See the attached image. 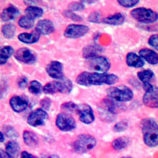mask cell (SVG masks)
<instances>
[{
  "instance_id": "obj_28",
  "label": "cell",
  "mask_w": 158,
  "mask_h": 158,
  "mask_svg": "<svg viewBox=\"0 0 158 158\" xmlns=\"http://www.w3.org/2000/svg\"><path fill=\"white\" fill-rule=\"evenodd\" d=\"M25 15L35 20L36 19L40 18L43 15V10L35 6H29L25 10Z\"/></svg>"
},
{
  "instance_id": "obj_30",
  "label": "cell",
  "mask_w": 158,
  "mask_h": 158,
  "mask_svg": "<svg viewBox=\"0 0 158 158\" xmlns=\"http://www.w3.org/2000/svg\"><path fill=\"white\" fill-rule=\"evenodd\" d=\"M2 32L3 36L6 39H11L14 37L16 32L15 26L12 23H8L4 25L2 29Z\"/></svg>"
},
{
  "instance_id": "obj_12",
  "label": "cell",
  "mask_w": 158,
  "mask_h": 158,
  "mask_svg": "<svg viewBox=\"0 0 158 158\" xmlns=\"http://www.w3.org/2000/svg\"><path fill=\"white\" fill-rule=\"evenodd\" d=\"M89 27L81 24H70L68 25L64 31V37L69 39L80 38L87 34Z\"/></svg>"
},
{
  "instance_id": "obj_27",
  "label": "cell",
  "mask_w": 158,
  "mask_h": 158,
  "mask_svg": "<svg viewBox=\"0 0 158 158\" xmlns=\"http://www.w3.org/2000/svg\"><path fill=\"white\" fill-rule=\"evenodd\" d=\"M14 54H15V51L11 46H6L2 48L0 50V63L1 64H5L8 60Z\"/></svg>"
},
{
  "instance_id": "obj_9",
  "label": "cell",
  "mask_w": 158,
  "mask_h": 158,
  "mask_svg": "<svg viewBox=\"0 0 158 158\" xmlns=\"http://www.w3.org/2000/svg\"><path fill=\"white\" fill-rule=\"evenodd\" d=\"M89 60V66L95 72L106 73L111 68V63L108 58L102 56H98Z\"/></svg>"
},
{
  "instance_id": "obj_16",
  "label": "cell",
  "mask_w": 158,
  "mask_h": 158,
  "mask_svg": "<svg viewBox=\"0 0 158 158\" xmlns=\"http://www.w3.org/2000/svg\"><path fill=\"white\" fill-rule=\"evenodd\" d=\"M10 106L11 109L16 113H22L27 109L29 102L23 97L20 96H14L11 98L9 101Z\"/></svg>"
},
{
  "instance_id": "obj_4",
  "label": "cell",
  "mask_w": 158,
  "mask_h": 158,
  "mask_svg": "<svg viewBox=\"0 0 158 158\" xmlns=\"http://www.w3.org/2000/svg\"><path fill=\"white\" fill-rule=\"evenodd\" d=\"M73 89V84L67 78H63L57 81L51 82L43 87V92L46 94H54L58 93L69 94Z\"/></svg>"
},
{
  "instance_id": "obj_3",
  "label": "cell",
  "mask_w": 158,
  "mask_h": 158,
  "mask_svg": "<svg viewBox=\"0 0 158 158\" xmlns=\"http://www.w3.org/2000/svg\"><path fill=\"white\" fill-rule=\"evenodd\" d=\"M96 145L97 140L94 136L89 134H81L77 137L72 146L75 152L84 154L93 149Z\"/></svg>"
},
{
  "instance_id": "obj_42",
  "label": "cell",
  "mask_w": 158,
  "mask_h": 158,
  "mask_svg": "<svg viewBox=\"0 0 158 158\" xmlns=\"http://www.w3.org/2000/svg\"><path fill=\"white\" fill-rule=\"evenodd\" d=\"M28 84V79L25 77H20L17 81V85L21 89H24L27 87Z\"/></svg>"
},
{
  "instance_id": "obj_44",
  "label": "cell",
  "mask_w": 158,
  "mask_h": 158,
  "mask_svg": "<svg viewBox=\"0 0 158 158\" xmlns=\"http://www.w3.org/2000/svg\"><path fill=\"white\" fill-rule=\"evenodd\" d=\"M0 158H12L10 155L3 149L0 150Z\"/></svg>"
},
{
  "instance_id": "obj_1",
  "label": "cell",
  "mask_w": 158,
  "mask_h": 158,
  "mask_svg": "<svg viewBox=\"0 0 158 158\" xmlns=\"http://www.w3.org/2000/svg\"><path fill=\"white\" fill-rule=\"evenodd\" d=\"M118 80H119V78L114 74L95 72H83L77 76L76 82L78 85L85 87L102 85L104 84L111 85L118 82Z\"/></svg>"
},
{
  "instance_id": "obj_37",
  "label": "cell",
  "mask_w": 158,
  "mask_h": 158,
  "mask_svg": "<svg viewBox=\"0 0 158 158\" xmlns=\"http://www.w3.org/2000/svg\"><path fill=\"white\" fill-rule=\"evenodd\" d=\"M140 0H117L118 3L125 8H131L135 6Z\"/></svg>"
},
{
  "instance_id": "obj_46",
  "label": "cell",
  "mask_w": 158,
  "mask_h": 158,
  "mask_svg": "<svg viewBox=\"0 0 158 158\" xmlns=\"http://www.w3.org/2000/svg\"><path fill=\"white\" fill-rule=\"evenodd\" d=\"M5 134L3 131H1V133H0V142H1V143H3L5 142Z\"/></svg>"
},
{
  "instance_id": "obj_36",
  "label": "cell",
  "mask_w": 158,
  "mask_h": 158,
  "mask_svg": "<svg viewBox=\"0 0 158 158\" xmlns=\"http://www.w3.org/2000/svg\"><path fill=\"white\" fill-rule=\"evenodd\" d=\"M128 127V123L127 121H125V120L121 121L114 125L113 127V130L116 133L122 132V131H123L125 130H127Z\"/></svg>"
},
{
  "instance_id": "obj_34",
  "label": "cell",
  "mask_w": 158,
  "mask_h": 158,
  "mask_svg": "<svg viewBox=\"0 0 158 158\" xmlns=\"http://www.w3.org/2000/svg\"><path fill=\"white\" fill-rule=\"evenodd\" d=\"M63 15L66 18L70 19L75 22H79V21H81L82 20V18L81 16H79L78 15L75 14L74 11H70L69 10H64L63 12Z\"/></svg>"
},
{
  "instance_id": "obj_31",
  "label": "cell",
  "mask_w": 158,
  "mask_h": 158,
  "mask_svg": "<svg viewBox=\"0 0 158 158\" xmlns=\"http://www.w3.org/2000/svg\"><path fill=\"white\" fill-rule=\"evenodd\" d=\"M18 23L20 27L24 29H31L34 25V20L27 15H24L20 18Z\"/></svg>"
},
{
  "instance_id": "obj_6",
  "label": "cell",
  "mask_w": 158,
  "mask_h": 158,
  "mask_svg": "<svg viewBox=\"0 0 158 158\" xmlns=\"http://www.w3.org/2000/svg\"><path fill=\"white\" fill-rule=\"evenodd\" d=\"M131 16L135 20L143 23H152L158 20V14L155 11L143 7H139L132 10Z\"/></svg>"
},
{
  "instance_id": "obj_38",
  "label": "cell",
  "mask_w": 158,
  "mask_h": 158,
  "mask_svg": "<svg viewBox=\"0 0 158 158\" xmlns=\"http://www.w3.org/2000/svg\"><path fill=\"white\" fill-rule=\"evenodd\" d=\"M85 8V6L82 2H72L69 6V10L72 11H77L83 10Z\"/></svg>"
},
{
  "instance_id": "obj_21",
  "label": "cell",
  "mask_w": 158,
  "mask_h": 158,
  "mask_svg": "<svg viewBox=\"0 0 158 158\" xmlns=\"http://www.w3.org/2000/svg\"><path fill=\"white\" fill-rule=\"evenodd\" d=\"M22 137L24 143L27 146L34 148L38 146L39 143V137L33 131L30 130H25L23 131Z\"/></svg>"
},
{
  "instance_id": "obj_43",
  "label": "cell",
  "mask_w": 158,
  "mask_h": 158,
  "mask_svg": "<svg viewBox=\"0 0 158 158\" xmlns=\"http://www.w3.org/2000/svg\"><path fill=\"white\" fill-rule=\"evenodd\" d=\"M20 158H38V157L27 151H23L20 154Z\"/></svg>"
},
{
  "instance_id": "obj_48",
  "label": "cell",
  "mask_w": 158,
  "mask_h": 158,
  "mask_svg": "<svg viewBox=\"0 0 158 158\" xmlns=\"http://www.w3.org/2000/svg\"><path fill=\"white\" fill-rule=\"evenodd\" d=\"M122 158H134V157H130V156H124V157H122Z\"/></svg>"
},
{
  "instance_id": "obj_17",
  "label": "cell",
  "mask_w": 158,
  "mask_h": 158,
  "mask_svg": "<svg viewBox=\"0 0 158 158\" xmlns=\"http://www.w3.org/2000/svg\"><path fill=\"white\" fill-rule=\"evenodd\" d=\"M35 31L40 34L47 35L53 33L55 31V25L51 20L44 19L39 20L36 26Z\"/></svg>"
},
{
  "instance_id": "obj_10",
  "label": "cell",
  "mask_w": 158,
  "mask_h": 158,
  "mask_svg": "<svg viewBox=\"0 0 158 158\" xmlns=\"http://www.w3.org/2000/svg\"><path fill=\"white\" fill-rule=\"evenodd\" d=\"M75 113L78 115L79 120L84 124H91L95 120L93 109L87 104H78Z\"/></svg>"
},
{
  "instance_id": "obj_41",
  "label": "cell",
  "mask_w": 158,
  "mask_h": 158,
  "mask_svg": "<svg viewBox=\"0 0 158 158\" xmlns=\"http://www.w3.org/2000/svg\"><path fill=\"white\" fill-rule=\"evenodd\" d=\"M148 43L151 47L158 51V34L152 35L149 39Z\"/></svg>"
},
{
  "instance_id": "obj_25",
  "label": "cell",
  "mask_w": 158,
  "mask_h": 158,
  "mask_svg": "<svg viewBox=\"0 0 158 158\" xmlns=\"http://www.w3.org/2000/svg\"><path fill=\"white\" fill-rule=\"evenodd\" d=\"M5 151L8 153L12 158H16L20 154V146L17 142L11 140L6 143Z\"/></svg>"
},
{
  "instance_id": "obj_14",
  "label": "cell",
  "mask_w": 158,
  "mask_h": 158,
  "mask_svg": "<svg viewBox=\"0 0 158 158\" xmlns=\"http://www.w3.org/2000/svg\"><path fill=\"white\" fill-rule=\"evenodd\" d=\"M46 71L50 77L56 80H60L64 78L63 66L60 61H51L46 66Z\"/></svg>"
},
{
  "instance_id": "obj_13",
  "label": "cell",
  "mask_w": 158,
  "mask_h": 158,
  "mask_svg": "<svg viewBox=\"0 0 158 158\" xmlns=\"http://www.w3.org/2000/svg\"><path fill=\"white\" fill-rule=\"evenodd\" d=\"M100 108L114 115L125 110L124 105L121 102L116 101L110 98H105L101 101Z\"/></svg>"
},
{
  "instance_id": "obj_33",
  "label": "cell",
  "mask_w": 158,
  "mask_h": 158,
  "mask_svg": "<svg viewBox=\"0 0 158 158\" xmlns=\"http://www.w3.org/2000/svg\"><path fill=\"white\" fill-rule=\"evenodd\" d=\"M3 131L4 134L6 135V136L8 138L13 139L19 137V134L16 129L11 125H5L3 128Z\"/></svg>"
},
{
  "instance_id": "obj_26",
  "label": "cell",
  "mask_w": 158,
  "mask_h": 158,
  "mask_svg": "<svg viewBox=\"0 0 158 158\" xmlns=\"http://www.w3.org/2000/svg\"><path fill=\"white\" fill-rule=\"evenodd\" d=\"M130 140L127 137H121L114 139L111 143L112 148L115 151H121L128 146Z\"/></svg>"
},
{
  "instance_id": "obj_19",
  "label": "cell",
  "mask_w": 158,
  "mask_h": 158,
  "mask_svg": "<svg viewBox=\"0 0 158 158\" xmlns=\"http://www.w3.org/2000/svg\"><path fill=\"white\" fill-rule=\"evenodd\" d=\"M102 51V48L98 44L86 46L82 49V56L87 60H90L99 56Z\"/></svg>"
},
{
  "instance_id": "obj_2",
  "label": "cell",
  "mask_w": 158,
  "mask_h": 158,
  "mask_svg": "<svg viewBox=\"0 0 158 158\" xmlns=\"http://www.w3.org/2000/svg\"><path fill=\"white\" fill-rule=\"evenodd\" d=\"M143 140L147 146L156 148L158 146V124L153 118H148L141 122Z\"/></svg>"
},
{
  "instance_id": "obj_23",
  "label": "cell",
  "mask_w": 158,
  "mask_h": 158,
  "mask_svg": "<svg viewBox=\"0 0 158 158\" xmlns=\"http://www.w3.org/2000/svg\"><path fill=\"white\" fill-rule=\"evenodd\" d=\"M19 14V10L14 6H9L2 12L1 19L3 22H8L15 19Z\"/></svg>"
},
{
  "instance_id": "obj_7",
  "label": "cell",
  "mask_w": 158,
  "mask_h": 158,
  "mask_svg": "<svg viewBox=\"0 0 158 158\" xmlns=\"http://www.w3.org/2000/svg\"><path fill=\"white\" fill-rule=\"evenodd\" d=\"M143 87L146 92L142 99L143 104L150 108H158V87L151 84Z\"/></svg>"
},
{
  "instance_id": "obj_29",
  "label": "cell",
  "mask_w": 158,
  "mask_h": 158,
  "mask_svg": "<svg viewBox=\"0 0 158 158\" xmlns=\"http://www.w3.org/2000/svg\"><path fill=\"white\" fill-rule=\"evenodd\" d=\"M137 77L142 82L143 85L151 84V81L154 77V72L151 70H144L137 73Z\"/></svg>"
},
{
  "instance_id": "obj_24",
  "label": "cell",
  "mask_w": 158,
  "mask_h": 158,
  "mask_svg": "<svg viewBox=\"0 0 158 158\" xmlns=\"http://www.w3.org/2000/svg\"><path fill=\"white\" fill-rule=\"evenodd\" d=\"M125 16L122 13H116L102 20V22L110 25H120L125 22Z\"/></svg>"
},
{
  "instance_id": "obj_39",
  "label": "cell",
  "mask_w": 158,
  "mask_h": 158,
  "mask_svg": "<svg viewBox=\"0 0 158 158\" xmlns=\"http://www.w3.org/2000/svg\"><path fill=\"white\" fill-rule=\"evenodd\" d=\"M88 21L92 23H98L101 22V15L99 12L97 11H94L93 13H92L89 15V16L88 17L87 19Z\"/></svg>"
},
{
  "instance_id": "obj_18",
  "label": "cell",
  "mask_w": 158,
  "mask_h": 158,
  "mask_svg": "<svg viewBox=\"0 0 158 158\" xmlns=\"http://www.w3.org/2000/svg\"><path fill=\"white\" fill-rule=\"evenodd\" d=\"M139 55L143 60H146L151 64L156 65L158 64V54L154 50L148 48L142 49L139 51Z\"/></svg>"
},
{
  "instance_id": "obj_35",
  "label": "cell",
  "mask_w": 158,
  "mask_h": 158,
  "mask_svg": "<svg viewBox=\"0 0 158 158\" xmlns=\"http://www.w3.org/2000/svg\"><path fill=\"white\" fill-rule=\"evenodd\" d=\"M77 105L73 102H66L61 104V108L62 110L69 113H74L76 111Z\"/></svg>"
},
{
  "instance_id": "obj_32",
  "label": "cell",
  "mask_w": 158,
  "mask_h": 158,
  "mask_svg": "<svg viewBox=\"0 0 158 158\" xmlns=\"http://www.w3.org/2000/svg\"><path fill=\"white\" fill-rule=\"evenodd\" d=\"M29 90L34 95H39L43 90V87L41 84L37 81H32L31 82L29 86Z\"/></svg>"
},
{
  "instance_id": "obj_11",
  "label": "cell",
  "mask_w": 158,
  "mask_h": 158,
  "mask_svg": "<svg viewBox=\"0 0 158 158\" xmlns=\"http://www.w3.org/2000/svg\"><path fill=\"white\" fill-rule=\"evenodd\" d=\"M48 114L42 108H38L31 112L27 118V123L34 127L43 126L48 119Z\"/></svg>"
},
{
  "instance_id": "obj_45",
  "label": "cell",
  "mask_w": 158,
  "mask_h": 158,
  "mask_svg": "<svg viewBox=\"0 0 158 158\" xmlns=\"http://www.w3.org/2000/svg\"><path fill=\"white\" fill-rule=\"evenodd\" d=\"M41 158H60L56 154H50V155H45L41 157Z\"/></svg>"
},
{
  "instance_id": "obj_20",
  "label": "cell",
  "mask_w": 158,
  "mask_h": 158,
  "mask_svg": "<svg viewBox=\"0 0 158 158\" xmlns=\"http://www.w3.org/2000/svg\"><path fill=\"white\" fill-rule=\"evenodd\" d=\"M126 63L128 67L133 68H141L145 64L142 58L135 52H129L127 54Z\"/></svg>"
},
{
  "instance_id": "obj_15",
  "label": "cell",
  "mask_w": 158,
  "mask_h": 158,
  "mask_svg": "<svg viewBox=\"0 0 158 158\" xmlns=\"http://www.w3.org/2000/svg\"><path fill=\"white\" fill-rule=\"evenodd\" d=\"M14 56L17 60L25 64L34 63L36 60L35 55L27 48H22L19 49L15 52Z\"/></svg>"
},
{
  "instance_id": "obj_22",
  "label": "cell",
  "mask_w": 158,
  "mask_h": 158,
  "mask_svg": "<svg viewBox=\"0 0 158 158\" xmlns=\"http://www.w3.org/2000/svg\"><path fill=\"white\" fill-rule=\"evenodd\" d=\"M40 38L39 34L36 31L32 32H23L18 35L20 41L25 44H34L37 43Z\"/></svg>"
},
{
  "instance_id": "obj_47",
  "label": "cell",
  "mask_w": 158,
  "mask_h": 158,
  "mask_svg": "<svg viewBox=\"0 0 158 158\" xmlns=\"http://www.w3.org/2000/svg\"><path fill=\"white\" fill-rule=\"evenodd\" d=\"M81 2L83 3H87V4H90L94 2L95 0H80Z\"/></svg>"
},
{
  "instance_id": "obj_8",
  "label": "cell",
  "mask_w": 158,
  "mask_h": 158,
  "mask_svg": "<svg viewBox=\"0 0 158 158\" xmlns=\"http://www.w3.org/2000/svg\"><path fill=\"white\" fill-rule=\"evenodd\" d=\"M56 125L63 131H70L76 128L77 124L73 117L69 113H60L56 118Z\"/></svg>"
},
{
  "instance_id": "obj_40",
  "label": "cell",
  "mask_w": 158,
  "mask_h": 158,
  "mask_svg": "<svg viewBox=\"0 0 158 158\" xmlns=\"http://www.w3.org/2000/svg\"><path fill=\"white\" fill-rule=\"evenodd\" d=\"M51 104H52V101L50 98L48 97L44 98L43 99H41L40 101V106L41 107V108L44 110L45 111H49L51 108Z\"/></svg>"
},
{
  "instance_id": "obj_5",
  "label": "cell",
  "mask_w": 158,
  "mask_h": 158,
  "mask_svg": "<svg viewBox=\"0 0 158 158\" xmlns=\"http://www.w3.org/2000/svg\"><path fill=\"white\" fill-rule=\"evenodd\" d=\"M106 93L108 98L121 102L130 101L134 98L132 90L123 85L110 87Z\"/></svg>"
}]
</instances>
